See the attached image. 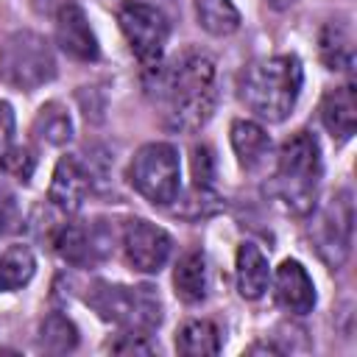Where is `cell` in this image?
<instances>
[{
    "instance_id": "obj_1",
    "label": "cell",
    "mask_w": 357,
    "mask_h": 357,
    "mask_svg": "<svg viewBox=\"0 0 357 357\" xmlns=\"http://www.w3.org/2000/svg\"><path fill=\"white\" fill-rule=\"evenodd\" d=\"M156 100L162 103V117L173 131H198L215 112L218 103V73L206 53L187 50L176 56L167 67L156 70Z\"/></svg>"
},
{
    "instance_id": "obj_2",
    "label": "cell",
    "mask_w": 357,
    "mask_h": 357,
    "mask_svg": "<svg viewBox=\"0 0 357 357\" xmlns=\"http://www.w3.org/2000/svg\"><path fill=\"white\" fill-rule=\"evenodd\" d=\"M301 61L296 56H268L251 61L240 75V100L262 120L282 123L301 92Z\"/></svg>"
},
{
    "instance_id": "obj_3",
    "label": "cell",
    "mask_w": 357,
    "mask_h": 357,
    "mask_svg": "<svg viewBox=\"0 0 357 357\" xmlns=\"http://www.w3.org/2000/svg\"><path fill=\"white\" fill-rule=\"evenodd\" d=\"M86 304L98 318L120 326L128 335H151L162 324V301L151 284H112L95 282L86 293Z\"/></svg>"
},
{
    "instance_id": "obj_4",
    "label": "cell",
    "mask_w": 357,
    "mask_h": 357,
    "mask_svg": "<svg viewBox=\"0 0 357 357\" xmlns=\"http://www.w3.org/2000/svg\"><path fill=\"white\" fill-rule=\"evenodd\" d=\"M273 178L276 192L290 212L304 215L312 209L321 181V148L310 131H296L284 139Z\"/></svg>"
},
{
    "instance_id": "obj_5",
    "label": "cell",
    "mask_w": 357,
    "mask_h": 357,
    "mask_svg": "<svg viewBox=\"0 0 357 357\" xmlns=\"http://www.w3.org/2000/svg\"><path fill=\"white\" fill-rule=\"evenodd\" d=\"M56 75L50 45L33 31L11 33L0 47V78L14 89H36Z\"/></svg>"
},
{
    "instance_id": "obj_6",
    "label": "cell",
    "mask_w": 357,
    "mask_h": 357,
    "mask_svg": "<svg viewBox=\"0 0 357 357\" xmlns=\"http://www.w3.org/2000/svg\"><path fill=\"white\" fill-rule=\"evenodd\" d=\"M178 178H181V162H178V151L170 142L142 145L128 165L131 187L156 206H167L170 201H176Z\"/></svg>"
},
{
    "instance_id": "obj_7",
    "label": "cell",
    "mask_w": 357,
    "mask_h": 357,
    "mask_svg": "<svg viewBox=\"0 0 357 357\" xmlns=\"http://www.w3.org/2000/svg\"><path fill=\"white\" fill-rule=\"evenodd\" d=\"M117 22H120V31H123L131 53L142 64H151V67L159 64L165 45H167V33H170L167 17L151 3L123 0L117 8Z\"/></svg>"
},
{
    "instance_id": "obj_8",
    "label": "cell",
    "mask_w": 357,
    "mask_h": 357,
    "mask_svg": "<svg viewBox=\"0 0 357 357\" xmlns=\"http://www.w3.org/2000/svg\"><path fill=\"white\" fill-rule=\"evenodd\" d=\"M351 223H354V206H351V195L343 190L318 212L312 223V240L326 265L340 268L346 262L351 251Z\"/></svg>"
},
{
    "instance_id": "obj_9",
    "label": "cell",
    "mask_w": 357,
    "mask_h": 357,
    "mask_svg": "<svg viewBox=\"0 0 357 357\" xmlns=\"http://www.w3.org/2000/svg\"><path fill=\"white\" fill-rule=\"evenodd\" d=\"M120 243H123L126 262L131 265V271H139V273H159L173 248L170 234L162 226L142 218L126 220Z\"/></svg>"
},
{
    "instance_id": "obj_10",
    "label": "cell",
    "mask_w": 357,
    "mask_h": 357,
    "mask_svg": "<svg viewBox=\"0 0 357 357\" xmlns=\"http://www.w3.org/2000/svg\"><path fill=\"white\" fill-rule=\"evenodd\" d=\"M56 42L59 47L78 59V61H95L100 47H98V36L84 14V8L73 0H64L56 11Z\"/></svg>"
},
{
    "instance_id": "obj_11",
    "label": "cell",
    "mask_w": 357,
    "mask_h": 357,
    "mask_svg": "<svg viewBox=\"0 0 357 357\" xmlns=\"http://www.w3.org/2000/svg\"><path fill=\"white\" fill-rule=\"evenodd\" d=\"M273 293L279 307L293 315H307L315 307V284L298 259H284L273 276Z\"/></svg>"
},
{
    "instance_id": "obj_12",
    "label": "cell",
    "mask_w": 357,
    "mask_h": 357,
    "mask_svg": "<svg viewBox=\"0 0 357 357\" xmlns=\"http://www.w3.org/2000/svg\"><path fill=\"white\" fill-rule=\"evenodd\" d=\"M86 192H89V173H86V167L75 156H61L56 170H53L50 190H47V198L53 201V206L67 212V215H73V212L81 209Z\"/></svg>"
},
{
    "instance_id": "obj_13",
    "label": "cell",
    "mask_w": 357,
    "mask_h": 357,
    "mask_svg": "<svg viewBox=\"0 0 357 357\" xmlns=\"http://www.w3.org/2000/svg\"><path fill=\"white\" fill-rule=\"evenodd\" d=\"M53 248H56V254L64 262L78 265V268H86V265H92V262L100 259L103 240L92 229H86L81 223H64L56 231V237H53Z\"/></svg>"
},
{
    "instance_id": "obj_14",
    "label": "cell",
    "mask_w": 357,
    "mask_h": 357,
    "mask_svg": "<svg viewBox=\"0 0 357 357\" xmlns=\"http://www.w3.org/2000/svg\"><path fill=\"white\" fill-rule=\"evenodd\" d=\"M234 273H237V290L243 298L257 301L265 296L271 284V265H268V257L254 243H243L237 248Z\"/></svg>"
},
{
    "instance_id": "obj_15",
    "label": "cell",
    "mask_w": 357,
    "mask_h": 357,
    "mask_svg": "<svg viewBox=\"0 0 357 357\" xmlns=\"http://www.w3.org/2000/svg\"><path fill=\"white\" fill-rule=\"evenodd\" d=\"M321 120L326 131L337 139H349L357 128V95L351 84L329 89L321 100Z\"/></svg>"
},
{
    "instance_id": "obj_16",
    "label": "cell",
    "mask_w": 357,
    "mask_h": 357,
    "mask_svg": "<svg viewBox=\"0 0 357 357\" xmlns=\"http://www.w3.org/2000/svg\"><path fill=\"white\" fill-rule=\"evenodd\" d=\"M231 148L237 153L240 167L254 170L265 162V156L271 151V137L254 120H234L231 123Z\"/></svg>"
},
{
    "instance_id": "obj_17",
    "label": "cell",
    "mask_w": 357,
    "mask_h": 357,
    "mask_svg": "<svg viewBox=\"0 0 357 357\" xmlns=\"http://www.w3.org/2000/svg\"><path fill=\"white\" fill-rule=\"evenodd\" d=\"M173 287L176 296L184 304H198L206 296V262L201 251H187L178 257L173 271Z\"/></svg>"
},
{
    "instance_id": "obj_18",
    "label": "cell",
    "mask_w": 357,
    "mask_h": 357,
    "mask_svg": "<svg viewBox=\"0 0 357 357\" xmlns=\"http://www.w3.org/2000/svg\"><path fill=\"white\" fill-rule=\"evenodd\" d=\"M176 351L187 357H206L220 351V329L206 318L184 321L176 329Z\"/></svg>"
},
{
    "instance_id": "obj_19",
    "label": "cell",
    "mask_w": 357,
    "mask_h": 357,
    "mask_svg": "<svg viewBox=\"0 0 357 357\" xmlns=\"http://www.w3.org/2000/svg\"><path fill=\"white\" fill-rule=\"evenodd\" d=\"M195 17L212 36H229L240 28V11L231 0H195Z\"/></svg>"
},
{
    "instance_id": "obj_20",
    "label": "cell",
    "mask_w": 357,
    "mask_h": 357,
    "mask_svg": "<svg viewBox=\"0 0 357 357\" xmlns=\"http://www.w3.org/2000/svg\"><path fill=\"white\" fill-rule=\"evenodd\" d=\"M33 271H36V259H33L31 248H25V245L3 248L0 251V293L28 284Z\"/></svg>"
},
{
    "instance_id": "obj_21",
    "label": "cell",
    "mask_w": 357,
    "mask_h": 357,
    "mask_svg": "<svg viewBox=\"0 0 357 357\" xmlns=\"http://www.w3.org/2000/svg\"><path fill=\"white\" fill-rule=\"evenodd\" d=\"M33 134L39 139H45L47 145H67L73 139V120L67 114V109L56 100L45 103L39 112H36V120H33Z\"/></svg>"
},
{
    "instance_id": "obj_22",
    "label": "cell",
    "mask_w": 357,
    "mask_h": 357,
    "mask_svg": "<svg viewBox=\"0 0 357 357\" xmlns=\"http://www.w3.org/2000/svg\"><path fill=\"white\" fill-rule=\"evenodd\" d=\"M321 59L329 70H349L354 64V47L346 28L329 22L321 31Z\"/></svg>"
},
{
    "instance_id": "obj_23",
    "label": "cell",
    "mask_w": 357,
    "mask_h": 357,
    "mask_svg": "<svg viewBox=\"0 0 357 357\" xmlns=\"http://www.w3.org/2000/svg\"><path fill=\"white\" fill-rule=\"evenodd\" d=\"M39 346L45 351H53V354H64V351H73L78 346V329L70 318L53 312L42 321L39 326Z\"/></svg>"
},
{
    "instance_id": "obj_24",
    "label": "cell",
    "mask_w": 357,
    "mask_h": 357,
    "mask_svg": "<svg viewBox=\"0 0 357 357\" xmlns=\"http://www.w3.org/2000/svg\"><path fill=\"white\" fill-rule=\"evenodd\" d=\"M22 226V209L17 195L0 184V234H11Z\"/></svg>"
},
{
    "instance_id": "obj_25",
    "label": "cell",
    "mask_w": 357,
    "mask_h": 357,
    "mask_svg": "<svg viewBox=\"0 0 357 357\" xmlns=\"http://www.w3.org/2000/svg\"><path fill=\"white\" fill-rule=\"evenodd\" d=\"M0 167H3L6 173L17 176L20 181H28L31 173H33V156H31L28 148H14V151L8 148V151L0 156Z\"/></svg>"
},
{
    "instance_id": "obj_26",
    "label": "cell",
    "mask_w": 357,
    "mask_h": 357,
    "mask_svg": "<svg viewBox=\"0 0 357 357\" xmlns=\"http://www.w3.org/2000/svg\"><path fill=\"white\" fill-rule=\"evenodd\" d=\"M215 176V159H212V151L206 145H198L192 148V178H195V187H209Z\"/></svg>"
},
{
    "instance_id": "obj_27",
    "label": "cell",
    "mask_w": 357,
    "mask_h": 357,
    "mask_svg": "<svg viewBox=\"0 0 357 357\" xmlns=\"http://www.w3.org/2000/svg\"><path fill=\"white\" fill-rule=\"evenodd\" d=\"M11 137H14V112L6 100H0V156L11 148Z\"/></svg>"
},
{
    "instance_id": "obj_28",
    "label": "cell",
    "mask_w": 357,
    "mask_h": 357,
    "mask_svg": "<svg viewBox=\"0 0 357 357\" xmlns=\"http://www.w3.org/2000/svg\"><path fill=\"white\" fill-rule=\"evenodd\" d=\"M265 3H271L273 8H287V6L293 3V0H265Z\"/></svg>"
}]
</instances>
